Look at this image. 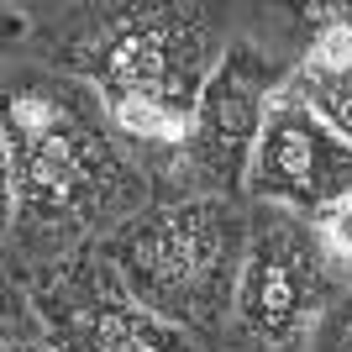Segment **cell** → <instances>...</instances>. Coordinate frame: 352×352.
I'll use <instances>...</instances> for the list:
<instances>
[{
    "instance_id": "obj_2",
    "label": "cell",
    "mask_w": 352,
    "mask_h": 352,
    "mask_svg": "<svg viewBox=\"0 0 352 352\" xmlns=\"http://www.w3.org/2000/svg\"><path fill=\"white\" fill-rule=\"evenodd\" d=\"M47 53L58 74L100 95L111 132L153 179L184 153L226 43L206 6H89Z\"/></svg>"
},
{
    "instance_id": "obj_3",
    "label": "cell",
    "mask_w": 352,
    "mask_h": 352,
    "mask_svg": "<svg viewBox=\"0 0 352 352\" xmlns=\"http://www.w3.org/2000/svg\"><path fill=\"white\" fill-rule=\"evenodd\" d=\"M248 221L242 200H153L100 236V252L137 305L216 352L248 258Z\"/></svg>"
},
{
    "instance_id": "obj_4",
    "label": "cell",
    "mask_w": 352,
    "mask_h": 352,
    "mask_svg": "<svg viewBox=\"0 0 352 352\" xmlns=\"http://www.w3.org/2000/svg\"><path fill=\"white\" fill-rule=\"evenodd\" d=\"M347 284L316 221L284 206H252L248 258L216 352H310L321 316Z\"/></svg>"
},
{
    "instance_id": "obj_8",
    "label": "cell",
    "mask_w": 352,
    "mask_h": 352,
    "mask_svg": "<svg viewBox=\"0 0 352 352\" xmlns=\"http://www.w3.org/2000/svg\"><path fill=\"white\" fill-rule=\"evenodd\" d=\"M294 74H305V79H352V6L305 11V43H300Z\"/></svg>"
},
{
    "instance_id": "obj_13",
    "label": "cell",
    "mask_w": 352,
    "mask_h": 352,
    "mask_svg": "<svg viewBox=\"0 0 352 352\" xmlns=\"http://www.w3.org/2000/svg\"><path fill=\"white\" fill-rule=\"evenodd\" d=\"M32 352H53V347H47V342H43V347H32Z\"/></svg>"
},
{
    "instance_id": "obj_12",
    "label": "cell",
    "mask_w": 352,
    "mask_h": 352,
    "mask_svg": "<svg viewBox=\"0 0 352 352\" xmlns=\"http://www.w3.org/2000/svg\"><path fill=\"white\" fill-rule=\"evenodd\" d=\"M6 352H32V347H27V342H6Z\"/></svg>"
},
{
    "instance_id": "obj_10",
    "label": "cell",
    "mask_w": 352,
    "mask_h": 352,
    "mask_svg": "<svg viewBox=\"0 0 352 352\" xmlns=\"http://www.w3.org/2000/svg\"><path fill=\"white\" fill-rule=\"evenodd\" d=\"M310 352H352V284L337 294V305L321 316V326H316V342H310Z\"/></svg>"
},
{
    "instance_id": "obj_1",
    "label": "cell",
    "mask_w": 352,
    "mask_h": 352,
    "mask_svg": "<svg viewBox=\"0 0 352 352\" xmlns=\"http://www.w3.org/2000/svg\"><path fill=\"white\" fill-rule=\"evenodd\" d=\"M6 206L11 248L32 274L147 210L153 179L85 79L37 69L6 89Z\"/></svg>"
},
{
    "instance_id": "obj_11",
    "label": "cell",
    "mask_w": 352,
    "mask_h": 352,
    "mask_svg": "<svg viewBox=\"0 0 352 352\" xmlns=\"http://www.w3.org/2000/svg\"><path fill=\"white\" fill-rule=\"evenodd\" d=\"M326 232V242H331V252H337V263H342V274L352 279V195L342 200V206H331L321 221H316Z\"/></svg>"
},
{
    "instance_id": "obj_5",
    "label": "cell",
    "mask_w": 352,
    "mask_h": 352,
    "mask_svg": "<svg viewBox=\"0 0 352 352\" xmlns=\"http://www.w3.org/2000/svg\"><path fill=\"white\" fill-rule=\"evenodd\" d=\"M289 69L258 53L252 43H232L221 69L210 74L195 105L190 142L163 174H153V200H236L248 190V168L263 137V121L279 100Z\"/></svg>"
},
{
    "instance_id": "obj_6",
    "label": "cell",
    "mask_w": 352,
    "mask_h": 352,
    "mask_svg": "<svg viewBox=\"0 0 352 352\" xmlns=\"http://www.w3.org/2000/svg\"><path fill=\"white\" fill-rule=\"evenodd\" d=\"M21 279L53 352H200L190 331L137 305L111 258L100 252V242L47 268H32Z\"/></svg>"
},
{
    "instance_id": "obj_7",
    "label": "cell",
    "mask_w": 352,
    "mask_h": 352,
    "mask_svg": "<svg viewBox=\"0 0 352 352\" xmlns=\"http://www.w3.org/2000/svg\"><path fill=\"white\" fill-rule=\"evenodd\" d=\"M248 195L252 206H284L305 221H321L352 195V142H342L310 105L279 95L252 153Z\"/></svg>"
},
{
    "instance_id": "obj_9",
    "label": "cell",
    "mask_w": 352,
    "mask_h": 352,
    "mask_svg": "<svg viewBox=\"0 0 352 352\" xmlns=\"http://www.w3.org/2000/svg\"><path fill=\"white\" fill-rule=\"evenodd\" d=\"M279 95L310 105V111H316L342 142H352V79H305V74L289 69V79H284Z\"/></svg>"
}]
</instances>
